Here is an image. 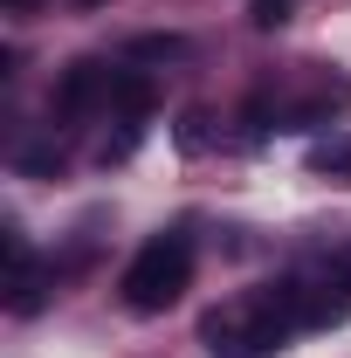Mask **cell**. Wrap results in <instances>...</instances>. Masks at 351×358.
I'll list each match as a JSON object with an SVG mask.
<instances>
[{
	"label": "cell",
	"instance_id": "1",
	"mask_svg": "<svg viewBox=\"0 0 351 358\" xmlns=\"http://www.w3.org/2000/svg\"><path fill=\"white\" fill-rule=\"evenodd\" d=\"M296 331H303L296 275L262 282V289H248V296H234V303H220V310L200 317V345L214 358H268V352H282Z\"/></svg>",
	"mask_w": 351,
	"mask_h": 358
},
{
	"label": "cell",
	"instance_id": "2",
	"mask_svg": "<svg viewBox=\"0 0 351 358\" xmlns=\"http://www.w3.org/2000/svg\"><path fill=\"white\" fill-rule=\"evenodd\" d=\"M117 289H124V310H138V317L173 310L179 296L193 289V241L186 234H152L131 262H124V282Z\"/></svg>",
	"mask_w": 351,
	"mask_h": 358
},
{
	"label": "cell",
	"instance_id": "3",
	"mask_svg": "<svg viewBox=\"0 0 351 358\" xmlns=\"http://www.w3.org/2000/svg\"><path fill=\"white\" fill-rule=\"evenodd\" d=\"M338 110H351V76L345 69H324V62L303 69V90H296V96H275V117H282L289 131L324 124V117H338Z\"/></svg>",
	"mask_w": 351,
	"mask_h": 358
},
{
	"label": "cell",
	"instance_id": "4",
	"mask_svg": "<svg viewBox=\"0 0 351 358\" xmlns=\"http://www.w3.org/2000/svg\"><path fill=\"white\" fill-rule=\"evenodd\" d=\"M110 90H117V69L110 62H69L62 76H55V96H48V110L62 117V124H83L89 110H103L110 103Z\"/></svg>",
	"mask_w": 351,
	"mask_h": 358
},
{
	"label": "cell",
	"instance_id": "5",
	"mask_svg": "<svg viewBox=\"0 0 351 358\" xmlns=\"http://www.w3.org/2000/svg\"><path fill=\"white\" fill-rule=\"evenodd\" d=\"M7 262H14V275H7V310H14V317H35L48 303V268L35 262V248H28L21 227L7 234Z\"/></svg>",
	"mask_w": 351,
	"mask_h": 358
},
{
	"label": "cell",
	"instance_id": "6",
	"mask_svg": "<svg viewBox=\"0 0 351 358\" xmlns=\"http://www.w3.org/2000/svg\"><path fill=\"white\" fill-rule=\"evenodd\" d=\"M110 103H117V117H124V124H138V117L152 110V83H145V76H131V69H117V90H110Z\"/></svg>",
	"mask_w": 351,
	"mask_h": 358
},
{
	"label": "cell",
	"instance_id": "7",
	"mask_svg": "<svg viewBox=\"0 0 351 358\" xmlns=\"http://www.w3.org/2000/svg\"><path fill=\"white\" fill-rule=\"evenodd\" d=\"M310 173H324V179H338V186H351V131L331 138V145H317V152H310Z\"/></svg>",
	"mask_w": 351,
	"mask_h": 358
},
{
	"label": "cell",
	"instance_id": "8",
	"mask_svg": "<svg viewBox=\"0 0 351 358\" xmlns=\"http://www.w3.org/2000/svg\"><path fill=\"white\" fill-rule=\"evenodd\" d=\"M124 55H131V62H179V55H186V42H179V35H138Z\"/></svg>",
	"mask_w": 351,
	"mask_h": 358
},
{
	"label": "cell",
	"instance_id": "9",
	"mask_svg": "<svg viewBox=\"0 0 351 358\" xmlns=\"http://www.w3.org/2000/svg\"><path fill=\"white\" fill-rule=\"evenodd\" d=\"M289 14H296V0H248V21L255 28H282Z\"/></svg>",
	"mask_w": 351,
	"mask_h": 358
},
{
	"label": "cell",
	"instance_id": "10",
	"mask_svg": "<svg viewBox=\"0 0 351 358\" xmlns=\"http://www.w3.org/2000/svg\"><path fill=\"white\" fill-rule=\"evenodd\" d=\"M62 166V145H28L21 152V173H55Z\"/></svg>",
	"mask_w": 351,
	"mask_h": 358
},
{
	"label": "cell",
	"instance_id": "11",
	"mask_svg": "<svg viewBox=\"0 0 351 358\" xmlns=\"http://www.w3.org/2000/svg\"><path fill=\"white\" fill-rule=\"evenodd\" d=\"M324 275H338V282H345V289H351V248H338V255H331V268H324Z\"/></svg>",
	"mask_w": 351,
	"mask_h": 358
},
{
	"label": "cell",
	"instance_id": "12",
	"mask_svg": "<svg viewBox=\"0 0 351 358\" xmlns=\"http://www.w3.org/2000/svg\"><path fill=\"white\" fill-rule=\"evenodd\" d=\"M0 7H14V14H35V7H42V0H0Z\"/></svg>",
	"mask_w": 351,
	"mask_h": 358
}]
</instances>
